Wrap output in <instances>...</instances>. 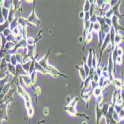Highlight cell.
I'll list each match as a JSON object with an SVG mask.
<instances>
[{
    "label": "cell",
    "mask_w": 124,
    "mask_h": 124,
    "mask_svg": "<svg viewBox=\"0 0 124 124\" xmlns=\"http://www.w3.org/2000/svg\"><path fill=\"white\" fill-rule=\"evenodd\" d=\"M92 37H93V32H88L86 35V43H88L89 42H91V40L92 39Z\"/></svg>",
    "instance_id": "7402d4cb"
},
{
    "label": "cell",
    "mask_w": 124,
    "mask_h": 124,
    "mask_svg": "<svg viewBox=\"0 0 124 124\" xmlns=\"http://www.w3.org/2000/svg\"><path fill=\"white\" fill-rule=\"evenodd\" d=\"M65 110L67 112V113L72 116V117H77V110H76V107H74V106H67L65 107Z\"/></svg>",
    "instance_id": "8992f818"
},
{
    "label": "cell",
    "mask_w": 124,
    "mask_h": 124,
    "mask_svg": "<svg viewBox=\"0 0 124 124\" xmlns=\"http://www.w3.org/2000/svg\"><path fill=\"white\" fill-rule=\"evenodd\" d=\"M27 116L29 117V118H32L33 116V114H34V110L33 108V107L27 109Z\"/></svg>",
    "instance_id": "603a6c76"
},
{
    "label": "cell",
    "mask_w": 124,
    "mask_h": 124,
    "mask_svg": "<svg viewBox=\"0 0 124 124\" xmlns=\"http://www.w3.org/2000/svg\"><path fill=\"white\" fill-rule=\"evenodd\" d=\"M92 94L94 96V97H96V98H97L98 97H100V96L102 95V89L101 88H100L99 86H97L92 91Z\"/></svg>",
    "instance_id": "8fae6325"
},
{
    "label": "cell",
    "mask_w": 124,
    "mask_h": 124,
    "mask_svg": "<svg viewBox=\"0 0 124 124\" xmlns=\"http://www.w3.org/2000/svg\"><path fill=\"white\" fill-rule=\"evenodd\" d=\"M112 27L114 28L116 32H119L120 31H124V27L119 24V18L114 16L112 19Z\"/></svg>",
    "instance_id": "3957f363"
},
{
    "label": "cell",
    "mask_w": 124,
    "mask_h": 124,
    "mask_svg": "<svg viewBox=\"0 0 124 124\" xmlns=\"http://www.w3.org/2000/svg\"><path fill=\"white\" fill-rule=\"evenodd\" d=\"M114 12L112 8H110L108 11H107L105 13V17L107 19H112V17L114 16Z\"/></svg>",
    "instance_id": "e0dca14e"
},
{
    "label": "cell",
    "mask_w": 124,
    "mask_h": 124,
    "mask_svg": "<svg viewBox=\"0 0 124 124\" xmlns=\"http://www.w3.org/2000/svg\"><path fill=\"white\" fill-rule=\"evenodd\" d=\"M26 42L27 45H34L36 43V40L32 37H28L26 39Z\"/></svg>",
    "instance_id": "44dd1931"
},
{
    "label": "cell",
    "mask_w": 124,
    "mask_h": 124,
    "mask_svg": "<svg viewBox=\"0 0 124 124\" xmlns=\"http://www.w3.org/2000/svg\"><path fill=\"white\" fill-rule=\"evenodd\" d=\"M82 124H88V123L86 121H83V122L82 123Z\"/></svg>",
    "instance_id": "d6a6232c"
},
{
    "label": "cell",
    "mask_w": 124,
    "mask_h": 124,
    "mask_svg": "<svg viewBox=\"0 0 124 124\" xmlns=\"http://www.w3.org/2000/svg\"><path fill=\"white\" fill-rule=\"evenodd\" d=\"M43 114L45 115V116H47L48 114H49V108L45 107L43 109Z\"/></svg>",
    "instance_id": "f1b7e54d"
},
{
    "label": "cell",
    "mask_w": 124,
    "mask_h": 124,
    "mask_svg": "<svg viewBox=\"0 0 124 124\" xmlns=\"http://www.w3.org/2000/svg\"><path fill=\"white\" fill-rule=\"evenodd\" d=\"M90 8H91V2H90V1H88V0H86V1L85 2V3H84V6H83V12L84 13L89 12Z\"/></svg>",
    "instance_id": "5bb4252c"
},
{
    "label": "cell",
    "mask_w": 124,
    "mask_h": 124,
    "mask_svg": "<svg viewBox=\"0 0 124 124\" xmlns=\"http://www.w3.org/2000/svg\"><path fill=\"white\" fill-rule=\"evenodd\" d=\"M90 22L91 23H96L97 22V16L96 13H94V14H93L91 18H90Z\"/></svg>",
    "instance_id": "cb8c5ba5"
},
{
    "label": "cell",
    "mask_w": 124,
    "mask_h": 124,
    "mask_svg": "<svg viewBox=\"0 0 124 124\" xmlns=\"http://www.w3.org/2000/svg\"><path fill=\"white\" fill-rule=\"evenodd\" d=\"M118 55L120 57H123V49L122 47H120L119 45L118 46Z\"/></svg>",
    "instance_id": "484cf974"
},
{
    "label": "cell",
    "mask_w": 124,
    "mask_h": 124,
    "mask_svg": "<svg viewBox=\"0 0 124 124\" xmlns=\"http://www.w3.org/2000/svg\"><path fill=\"white\" fill-rule=\"evenodd\" d=\"M92 92H86V93H82V97L83 99L87 103H88L89 100L91 99V97H92Z\"/></svg>",
    "instance_id": "4fadbf2b"
},
{
    "label": "cell",
    "mask_w": 124,
    "mask_h": 124,
    "mask_svg": "<svg viewBox=\"0 0 124 124\" xmlns=\"http://www.w3.org/2000/svg\"><path fill=\"white\" fill-rule=\"evenodd\" d=\"M122 63H123V57H120V56H118V58L116 59L115 64L118 65H122Z\"/></svg>",
    "instance_id": "d4e9b609"
},
{
    "label": "cell",
    "mask_w": 124,
    "mask_h": 124,
    "mask_svg": "<svg viewBox=\"0 0 124 124\" xmlns=\"http://www.w3.org/2000/svg\"><path fill=\"white\" fill-rule=\"evenodd\" d=\"M20 77L22 78L24 84L25 85L26 87H29L30 86L32 85V82L31 80V77L29 74H27V75H23V76H20Z\"/></svg>",
    "instance_id": "ba28073f"
},
{
    "label": "cell",
    "mask_w": 124,
    "mask_h": 124,
    "mask_svg": "<svg viewBox=\"0 0 124 124\" xmlns=\"http://www.w3.org/2000/svg\"><path fill=\"white\" fill-rule=\"evenodd\" d=\"M10 86H11V85L9 84V83H7L5 86H4V88H2V96H4V95H5L6 94H8V92H9V89H10Z\"/></svg>",
    "instance_id": "ffe728a7"
},
{
    "label": "cell",
    "mask_w": 124,
    "mask_h": 124,
    "mask_svg": "<svg viewBox=\"0 0 124 124\" xmlns=\"http://www.w3.org/2000/svg\"><path fill=\"white\" fill-rule=\"evenodd\" d=\"M123 40H124V37L122 36V34H120V32H116V35H115V45L118 46L120 43L123 42Z\"/></svg>",
    "instance_id": "30bf717a"
},
{
    "label": "cell",
    "mask_w": 124,
    "mask_h": 124,
    "mask_svg": "<svg viewBox=\"0 0 124 124\" xmlns=\"http://www.w3.org/2000/svg\"><path fill=\"white\" fill-rule=\"evenodd\" d=\"M101 30V26L100 25V23L97 22L96 23H94V26H93V30L92 32H96V33H99Z\"/></svg>",
    "instance_id": "2e32d148"
},
{
    "label": "cell",
    "mask_w": 124,
    "mask_h": 124,
    "mask_svg": "<svg viewBox=\"0 0 124 124\" xmlns=\"http://www.w3.org/2000/svg\"><path fill=\"white\" fill-rule=\"evenodd\" d=\"M98 65V61H97V56H96V54H95V51H93V59H92V68H94V70L97 69V68Z\"/></svg>",
    "instance_id": "7c38bea8"
},
{
    "label": "cell",
    "mask_w": 124,
    "mask_h": 124,
    "mask_svg": "<svg viewBox=\"0 0 124 124\" xmlns=\"http://www.w3.org/2000/svg\"><path fill=\"white\" fill-rule=\"evenodd\" d=\"M93 49H89L88 50V58H87V61L86 63L88 65V66L89 68H92V59H93Z\"/></svg>",
    "instance_id": "9c48e42d"
},
{
    "label": "cell",
    "mask_w": 124,
    "mask_h": 124,
    "mask_svg": "<svg viewBox=\"0 0 124 124\" xmlns=\"http://www.w3.org/2000/svg\"><path fill=\"white\" fill-rule=\"evenodd\" d=\"M30 77H31V82H32V85L35 83V82L37 80V71L35 70L32 74H29Z\"/></svg>",
    "instance_id": "d6986e66"
},
{
    "label": "cell",
    "mask_w": 124,
    "mask_h": 124,
    "mask_svg": "<svg viewBox=\"0 0 124 124\" xmlns=\"http://www.w3.org/2000/svg\"><path fill=\"white\" fill-rule=\"evenodd\" d=\"M23 98H24V100H25V102H27V101H31V97H30V95L27 94V93H26L23 97H22Z\"/></svg>",
    "instance_id": "4316f807"
},
{
    "label": "cell",
    "mask_w": 124,
    "mask_h": 124,
    "mask_svg": "<svg viewBox=\"0 0 124 124\" xmlns=\"http://www.w3.org/2000/svg\"><path fill=\"white\" fill-rule=\"evenodd\" d=\"M112 83L114 84L116 89H118V90H121L124 86V82H123V79L114 78V80L112 81Z\"/></svg>",
    "instance_id": "5b68a950"
},
{
    "label": "cell",
    "mask_w": 124,
    "mask_h": 124,
    "mask_svg": "<svg viewBox=\"0 0 124 124\" xmlns=\"http://www.w3.org/2000/svg\"><path fill=\"white\" fill-rule=\"evenodd\" d=\"M51 51V49H49V51H48V53L45 54V56L43 57L42 59H40L39 61H38V63L42 66L44 69H45L46 71L48 70V68H49V63H48V57H49V53Z\"/></svg>",
    "instance_id": "7a4b0ae2"
},
{
    "label": "cell",
    "mask_w": 124,
    "mask_h": 124,
    "mask_svg": "<svg viewBox=\"0 0 124 124\" xmlns=\"http://www.w3.org/2000/svg\"><path fill=\"white\" fill-rule=\"evenodd\" d=\"M40 91H41L40 88H39V86H37V87L36 88V93H37V94H40Z\"/></svg>",
    "instance_id": "4dcf8cb0"
},
{
    "label": "cell",
    "mask_w": 124,
    "mask_h": 124,
    "mask_svg": "<svg viewBox=\"0 0 124 124\" xmlns=\"http://www.w3.org/2000/svg\"><path fill=\"white\" fill-rule=\"evenodd\" d=\"M25 105L26 108L28 109V108H30L32 107V102H31V101H27V102H25Z\"/></svg>",
    "instance_id": "83f0119b"
},
{
    "label": "cell",
    "mask_w": 124,
    "mask_h": 124,
    "mask_svg": "<svg viewBox=\"0 0 124 124\" xmlns=\"http://www.w3.org/2000/svg\"><path fill=\"white\" fill-rule=\"evenodd\" d=\"M10 62L11 63V64L14 66H16L19 63H18V61H17V59H16V54H12L11 57L10 58Z\"/></svg>",
    "instance_id": "9a60e30c"
},
{
    "label": "cell",
    "mask_w": 124,
    "mask_h": 124,
    "mask_svg": "<svg viewBox=\"0 0 124 124\" xmlns=\"http://www.w3.org/2000/svg\"><path fill=\"white\" fill-rule=\"evenodd\" d=\"M76 67H77V68L78 71H79L80 78H81L82 80H83V81H85V80L87 79V75H86V71H85V69H84L83 63H82V65L81 66H80V67H78V66H76Z\"/></svg>",
    "instance_id": "52a82bcc"
},
{
    "label": "cell",
    "mask_w": 124,
    "mask_h": 124,
    "mask_svg": "<svg viewBox=\"0 0 124 124\" xmlns=\"http://www.w3.org/2000/svg\"><path fill=\"white\" fill-rule=\"evenodd\" d=\"M78 101H79V97H75L74 98H73V100H71L69 102H68V106L76 107V106L77 105Z\"/></svg>",
    "instance_id": "ac0fdd59"
},
{
    "label": "cell",
    "mask_w": 124,
    "mask_h": 124,
    "mask_svg": "<svg viewBox=\"0 0 124 124\" xmlns=\"http://www.w3.org/2000/svg\"><path fill=\"white\" fill-rule=\"evenodd\" d=\"M121 2L122 1H118V2L112 8V10H113V12H114V15L115 16H117V17H118L119 19H122L124 16V13H123V14H121L120 11H119V9H120L119 7H120V5L121 4Z\"/></svg>",
    "instance_id": "277c9868"
},
{
    "label": "cell",
    "mask_w": 124,
    "mask_h": 124,
    "mask_svg": "<svg viewBox=\"0 0 124 124\" xmlns=\"http://www.w3.org/2000/svg\"><path fill=\"white\" fill-rule=\"evenodd\" d=\"M34 5H35V1H33V7L32 9V13L27 18V21L31 25H33L35 26H39L41 23V21L39 19V18L37 16L35 13V8H34Z\"/></svg>",
    "instance_id": "6da1fadb"
},
{
    "label": "cell",
    "mask_w": 124,
    "mask_h": 124,
    "mask_svg": "<svg viewBox=\"0 0 124 124\" xmlns=\"http://www.w3.org/2000/svg\"><path fill=\"white\" fill-rule=\"evenodd\" d=\"M80 43H82V37H80Z\"/></svg>",
    "instance_id": "1f68e13d"
},
{
    "label": "cell",
    "mask_w": 124,
    "mask_h": 124,
    "mask_svg": "<svg viewBox=\"0 0 124 124\" xmlns=\"http://www.w3.org/2000/svg\"><path fill=\"white\" fill-rule=\"evenodd\" d=\"M84 16H85V13L83 11H81L80 13V18H82V19H84Z\"/></svg>",
    "instance_id": "f546056e"
}]
</instances>
